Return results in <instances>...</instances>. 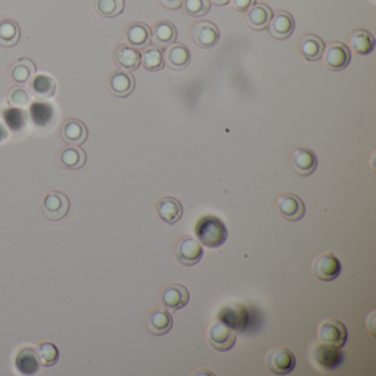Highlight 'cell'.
I'll list each match as a JSON object with an SVG mask.
<instances>
[{
  "label": "cell",
  "instance_id": "obj_24",
  "mask_svg": "<svg viewBox=\"0 0 376 376\" xmlns=\"http://www.w3.org/2000/svg\"><path fill=\"white\" fill-rule=\"evenodd\" d=\"M350 47L354 52L360 56H368L373 52L375 47V39L371 32L364 29H357L353 30L349 36Z\"/></svg>",
  "mask_w": 376,
  "mask_h": 376
},
{
  "label": "cell",
  "instance_id": "obj_33",
  "mask_svg": "<svg viewBox=\"0 0 376 376\" xmlns=\"http://www.w3.org/2000/svg\"><path fill=\"white\" fill-rule=\"evenodd\" d=\"M32 95L27 87L16 85L9 89L7 93V102L9 105L16 109H23L30 105Z\"/></svg>",
  "mask_w": 376,
  "mask_h": 376
},
{
  "label": "cell",
  "instance_id": "obj_25",
  "mask_svg": "<svg viewBox=\"0 0 376 376\" xmlns=\"http://www.w3.org/2000/svg\"><path fill=\"white\" fill-rule=\"evenodd\" d=\"M60 164L65 169L78 170L87 164V153L78 146H69L60 153Z\"/></svg>",
  "mask_w": 376,
  "mask_h": 376
},
{
  "label": "cell",
  "instance_id": "obj_9",
  "mask_svg": "<svg viewBox=\"0 0 376 376\" xmlns=\"http://www.w3.org/2000/svg\"><path fill=\"white\" fill-rule=\"evenodd\" d=\"M191 36H192L193 42L198 47L211 49L218 45L220 41V30L211 21L202 20L193 25L191 29Z\"/></svg>",
  "mask_w": 376,
  "mask_h": 376
},
{
  "label": "cell",
  "instance_id": "obj_30",
  "mask_svg": "<svg viewBox=\"0 0 376 376\" xmlns=\"http://www.w3.org/2000/svg\"><path fill=\"white\" fill-rule=\"evenodd\" d=\"M20 40V28L12 19L0 21V47H12Z\"/></svg>",
  "mask_w": 376,
  "mask_h": 376
},
{
  "label": "cell",
  "instance_id": "obj_32",
  "mask_svg": "<svg viewBox=\"0 0 376 376\" xmlns=\"http://www.w3.org/2000/svg\"><path fill=\"white\" fill-rule=\"evenodd\" d=\"M125 8V0H94V10L104 18L120 16Z\"/></svg>",
  "mask_w": 376,
  "mask_h": 376
},
{
  "label": "cell",
  "instance_id": "obj_1",
  "mask_svg": "<svg viewBox=\"0 0 376 376\" xmlns=\"http://www.w3.org/2000/svg\"><path fill=\"white\" fill-rule=\"evenodd\" d=\"M195 235L206 247L218 248L228 240V228L214 215H206L195 225Z\"/></svg>",
  "mask_w": 376,
  "mask_h": 376
},
{
  "label": "cell",
  "instance_id": "obj_13",
  "mask_svg": "<svg viewBox=\"0 0 376 376\" xmlns=\"http://www.w3.org/2000/svg\"><path fill=\"white\" fill-rule=\"evenodd\" d=\"M107 87L116 98H129L135 89L134 76L125 70L113 71L109 74Z\"/></svg>",
  "mask_w": 376,
  "mask_h": 376
},
{
  "label": "cell",
  "instance_id": "obj_5",
  "mask_svg": "<svg viewBox=\"0 0 376 376\" xmlns=\"http://www.w3.org/2000/svg\"><path fill=\"white\" fill-rule=\"evenodd\" d=\"M322 56L324 67L333 72L344 70L351 61L350 49L344 43L338 41L330 42L324 45Z\"/></svg>",
  "mask_w": 376,
  "mask_h": 376
},
{
  "label": "cell",
  "instance_id": "obj_10",
  "mask_svg": "<svg viewBox=\"0 0 376 376\" xmlns=\"http://www.w3.org/2000/svg\"><path fill=\"white\" fill-rule=\"evenodd\" d=\"M277 210L285 220L298 222L306 214V206L296 195H285L277 199Z\"/></svg>",
  "mask_w": 376,
  "mask_h": 376
},
{
  "label": "cell",
  "instance_id": "obj_17",
  "mask_svg": "<svg viewBox=\"0 0 376 376\" xmlns=\"http://www.w3.org/2000/svg\"><path fill=\"white\" fill-rule=\"evenodd\" d=\"M146 327L151 335L156 337L167 335L173 329V319L170 312L166 309H155L147 316Z\"/></svg>",
  "mask_w": 376,
  "mask_h": 376
},
{
  "label": "cell",
  "instance_id": "obj_31",
  "mask_svg": "<svg viewBox=\"0 0 376 376\" xmlns=\"http://www.w3.org/2000/svg\"><path fill=\"white\" fill-rule=\"evenodd\" d=\"M142 67L149 72H158L165 67L164 53L157 47H147L142 54Z\"/></svg>",
  "mask_w": 376,
  "mask_h": 376
},
{
  "label": "cell",
  "instance_id": "obj_15",
  "mask_svg": "<svg viewBox=\"0 0 376 376\" xmlns=\"http://www.w3.org/2000/svg\"><path fill=\"white\" fill-rule=\"evenodd\" d=\"M156 211L159 218L165 223L173 225L181 220L184 206L178 199L167 195L157 202Z\"/></svg>",
  "mask_w": 376,
  "mask_h": 376
},
{
  "label": "cell",
  "instance_id": "obj_23",
  "mask_svg": "<svg viewBox=\"0 0 376 376\" xmlns=\"http://www.w3.org/2000/svg\"><path fill=\"white\" fill-rule=\"evenodd\" d=\"M29 87L38 100H47L56 92V81L45 74H36L29 82Z\"/></svg>",
  "mask_w": 376,
  "mask_h": 376
},
{
  "label": "cell",
  "instance_id": "obj_19",
  "mask_svg": "<svg viewBox=\"0 0 376 376\" xmlns=\"http://www.w3.org/2000/svg\"><path fill=\"white\" fill-rule=\"evenodd\" d=\"M295 30V20L287 12H278L268 25V32L277 40L288 39Z\"/></svg>",
  "mask_w": 376,
  "mask_h": 376
},
{
  "label": "cell",
  "instance_id": "obj_26",
  "mask_svg": "<svg viewBox=\"0 0 376 376\" xmlns=\"http://www.w3.org/2000/svg\"><path fill=\"white\" fill-rule=\"evenodd\" d=\"M299 49L305 59L308 61H318L322 58L324 42L315 34H306L301 38Z\"/></svg>",
  "mask_w": 376,
  "mask_h": 376
},
{
  "label": "cell",
  "instance_id": "obj_35",
  "mask_svg": "<svg viewBox=\"0 0 376 376\" xmlns=\"http://www.w3.org/2000/svg\"><path fill=\"white\" fill-rule=\"evenodd\" d=\"M184 12L192 17H202L210 12V0H184Z\"/></svg>",
  "mask_w": 376,
  "mask_h": 376
},
{
  "label": "cell",
  "instance_id": "obj_14",
  "mask_svg": "<svg viewBox=\"0 0 376 376\" xmlns=\"http://www.w3.org/2000/svg\"><path fill=\"white\" fill-rule=\"evenodd\" d=\"M291 167L297 175L309 177L315 173L318 166L316 153L308 148H297L291 153Z\"/></svg>",
  "mask_w": 376,
  "mask_h": 376
},
{
  "label": "cell",
  "instance_id": "obj_2",
  "mask_svg": "<svg viewBox=\"0 0 376 376\" xmlns=\"http://www.w3.org/2000/svg\"><path fill=\"white\" fill-rule=\"evenodd\" d=\"M204 250L198 240L191 236L179 239L173 248V255L177 262L186 267H191L200 262L203 257Z\"/></svg>",
  "mask_w": 376,
  "mask_h": 376
},
{
  "label": "cell",
  "instance_id": "obj_29",
  "mask_svg": "<svg viewBox=\"0 0 376 376\" xmlns=\"http://www.w3.org/2000/svg\"><path fill=\"white\" fill-rule=\"evenodd\" d=\"M153 41L158 47H165L171 45L177 39V29L169 21H162L153 27Z\"/></svg>",
  "mask_w": 376,
  "mask_h": 376
},
{
  "label": "cell",
  "instance_id": "obj_27",
  "mask_svg": "<svg viewBox=\"0 0 376 376\" xmlns=\"http://www.w3.org/2000/svg\"><path fill=\"white\" fill-rule=\"evenodd\" d=\"M16 368L25 375L36 374L40 368L39 357L36 350L32 348L23 349L16 357Z\"/></svg>",
  "mask_w": 376,
  "mask_h": 376
},
{
  "label": "cell",
  "instance_id": "obj_21",
  "mask_svg": "<svg viewBox=\"0 0 376 376\" xmlns=\"http://www.w3.org/2000/svg\"><path fill=\"white\" fill-rule=\"evenodd\" d=\"M272 18H273L272 9L264 3H257V5H253L246 12L245 21L248 28L252 30L262 31L267 28Z\"/></svg>",
  "mask_w": 376,
  "mask_h": 376
},
{
  "label": "cell",
  "instance_id": "obj_38",
  "mask_svg": "<svg viewBox=\"0 0 376 376\" xmlns=\"http://www.w3.org/2000/svg\"><path fill=\"white\" fill-rule=\"evenodd\" d=\"M211 1L217 6H224V5L229 3L230 0H211Z\"/></svg>",
  "mask_w": 376,
  "mask_h": 376
},
{
  "label": "cell",
  "instance_id": "obj_3",
  "mask_svg": "<svg viewBox=\"0 0 376 376\" xmlns=\"http://www.w3.org/2000/svg\"><path fill=\"white\" fill-rule=\"evenodd\" d=\"M69 210H70V200L67 198V195L61 191H52L47 193L42 201V215L47 220L52 221V222L65 218L69 213Z\"/></svg>",
  "mask_w": 376,
  "mask_h": 376
},
{
  "label": "cell",
  "instance_id": "obj_22",
  "mask_svg": "<svg viewBox=\"0 0 376 376\" xmlns=\"http://www.w3.org/2000/svg\"><path fill=\"white\" fill-rule=\"evenodd\" d=\"M115 65L126 71L138 69L142 61V54L134 47L126 45H118L113 54Z\"/></svg>",
  "mask_w": 376,
  "mask_h": 376
},
{
  "label": "cell",
  "instance_id": "obj_8",
  "mask_svg": "<svg viewBox=\"0 0 376 376\" xmlns=\"http://www.w3.org/2000/svg\"><path fill=\"white\" fill-rule=\"evenodd\" d=\"M236 332L231 327L218 321L209 330V341L212 348L219 352L231 350L236 342Z\"/></svg>",
  "mask_w": 376,
  "mask_h": 376
},
{
  "label": "cell",
  "instance_id": "obj_11",
  "mask_svg": "<svg viewBox=\"0 0 376 376\" xmlns=\"http://www.w3.org/2000/svg\"><path fill=\"white\" fill-rule=\"evenodd\" d=\"M151 29L149 25L144 23H129L125 29L124 38L129 47H134L136 50H145L151 43Z\"/></svg>",
  "mask_w": 376,
  "mask_h": 376
},
{
  "label": "cell",
  "instance_id": "obj_34",
  "mask_svg": "<svg viewBox=\"0 0 376 376\" xmlns=\"http://www.w3.org/2000/svg\"><path fill=\"white\" fill-rule=\"evenodd\" d=\"M36 354L39 357L40 364L45 368H50L59 361V350L52 342L40 343L36 348Z\"/></svg>",
  "mask_w": 376,
  "mask_h": 376
},
{
  "label": "cell",
  "instance_id": "obj_36",
  "mask_svg": "<svg viewBox=\"0 0 376 376\" xmlns=\"http://www.w3.org/2000/svg\"><path fill=\"white\" fill-rule=\"evenodd\" d=\"M231 6L237 12H247L253 5H255L256 0H230Z\"/></svg>",
  "mask_w": 376,
  "mask_h": 376
},
{
  "label": "cell",
  "instance_id": "obj_16",
  "mask_svg": "<svg viewBox=\"0 0 376 376\" xmlns=\"http://www.w3.org/2000/svg\"><path fill=\"white\" fill-rule=\"evenodd\" d=\"M166 65L173 71H182L189 67L191 53L184 43H171L166 47Z\"/></svg>",
  "mask_w": 376,
  "mask_h": 376
},
{
  "label": "cell",
  "instance_id": "obj_7",
  "mask_svg": "<svg viewBox=\"0 0 376 376\" xmlns=\"http://www.w3.org/2000/svg\"><path fill=\"white\" fill-rule=\"evenodd\" d=\"M321 342L328 343L337 348H342L348 340V330L343 322L338 319H327L321 322L319 330Z\"/></svg>",
  "mask_w": 376,
  "mask_h": 376
},
{
  "label": "cell",
  "instance_id": "obj_6",
  "mask_svg": "<svg viewBox=\"0 0 376 376\" xmlns=\"http://www.w3.org/2000/svg\"><path fill=\"white\" fill-rule=\"evenodd\" d=\"M341 263L333 253L322 254L313 261L311 266L312 274L321 282L335 280L341 274Z\"/></svg>",
  "mask_w": 376,
  "mask_h": 376
},
{
  "label": "cell",
  "instance_id": "obj_20",
  "mask_svg": "<svg viewBox=\"0 0 376 376\" xmlns=\"http://www.w3.org/2000/svg\"><path fill=\"white\" fill-rule=\"evenodd\" d=\"M60 133L63 140L71 146L82 145L87 142L89 137V131L85 124L76 118L65 120L61 126Z\"/></svg>",
  "mask_w": 376,
  "mask_h": 376
},
{
  "label": "cell",
  "instance_id": "obj_4",
  "mask_svg": "<svg viewBox=\"0 0 376 376\" xmlns=\"http://www.w3.org/2000/svg\"><path fill=\"white\" fill-rule=\"evenodd\" d=\"M265 364L272 373L286 375L295 370L296 357L289 349L278 346L268 352L265 357Z\"/></svg>",
  "mask_w": 376,
  "mask_h": 376
},
{
  "label": "cell",
  "instance_id": "obj_28",
  "mask_svg": "<svg viewBox=\"0 0 376 376\" xmlns=\"http://www.w3.org/2000/svg\"><path fill=\"white\" fill-rule=\"evenodd\" d=\"M36 67L34 62L29 58H20L12 65L10 76L12 81L18 84H25L30 82L36 76Z\"/></svg>",
  "mask_w": 376,
  "mask_h": 376
},
{
  "label": "cell",
  "instance_id": "obj_37",
  "mask_svg": "<svg viewBox=\"0 0 376 376\" xmlns=\"http://www.w3.org/2000/svg\"><path fill=\"white\" fill-rule=\"evenodd\" d=\"M162 6L170 10H177L180 8L184 3V0H159Z\"/></svg>",
  "mask_w": 376,
  "mask_h": 376
},
{
  "label": "cell",
  "instance_id": "obj_12",
  "mask_svg": "<svg viewBox=\"0 0 376 376\" xmlns=\"http://www.w3.org/2000/svg\"><path fill=\"white\" fill-rule=\"evenodd\" d=\"M190 300V293L184 285L179 283L168 285L162 290V302L166 308L177 311L187 306Z\"/></svg>",
  "mask_w": 376,
  "mask_h": 376
},
{
  "label": "cell",
  "instance_id": "obj_18",
  "mask_svg": "<svg viewBox=\"0 0 376 376\" xmlns=\"http://www.w3.org/2000/svg\"><path fill=\"white\" fill-rule=\"evenodd\" d=\"M315 361L320 368L331 371L342 363L343 354L337 346L321 343L315 348Z\"/></svg>",
  "mask_w": 376,
  "mask_h": 376
}]
</instances>
